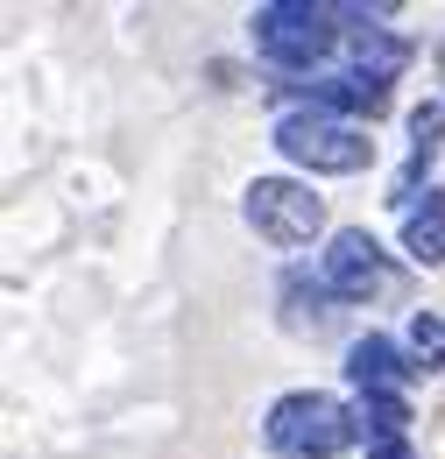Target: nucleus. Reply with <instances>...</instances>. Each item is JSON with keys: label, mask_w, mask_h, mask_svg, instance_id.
<instances>
[{"label": "nucleus", "mask_w": 445, "mask_h": 459, "mask_svg": "<svg viewBox=\"0 0 445 459\" xmlns=\"http://www.w3.org/2000/svg\"><path fill=\"white\" fill-rule=\"evenodd\" d=\"M255 50L283 71H318L346 50V22L311 0H269V7H255Z\"/></svg>", "instance_id": "f257e3e1"}, {"label": "nucleus", "mask_w": 445, "mask_h": 459, "mask_svg": "<svg viewBox=\"0 0 445 459\" xmlns=\"http://www.w3.org/2000/svg\"><path fill=\"white\" fill-rule=\"evenodd\" d=\"M276 149L297 163V170H318V177H353L375 163V134L361 120H333V114H290L276 120Z\"/></svg>", "instance_id": "f03ea898"}, {"label": "nucleus", "mask_w": 445, "mask_h": 459, "mask_svg": "<svg viewBox=\"0 0 445 459\" xmlns=\"http://www.w3.org/2000/svg\"><path fill=\"white\" fill-rule=\"evenodd\" d=\"M353 431H361V417L339 396H318V389L283 396L276 410H269V446H276L283 459H333V453L353 446Z\"/></svg>", "instance_id": "7ed1b4c3"}, {"label": "nucleus", "mask_w": 445, "mask_h": 459, "mask_svg": "<svg viewBox=\"0 0 445 459\" xmlns=\"http://www.w3.org/2000/svg\"><path fill=\"white\" fill-rule=\"evenodd\" d=\"M248 220L269 247H311L326 227V205L311 184H290V177H255L248 184Z\"/></svg>", "instance_id": "20e7f679"}, {"label": "nucleus", "mask_w": 445, "mask_h": 459, "mask_svg": "<svg viewBox=\"0 0 445 459\" xmlns=\"http://www.w3.org/2000/svg\"><path fill=\"white\" fill-rule=\"evenodd\" d=\"M297 114H333V120H375L389 107V85L382 78H361V71H318L304 85H290Z\"/></svg>", "instance_id": "39448f33"}, {"label": "nucleus", "mask_w": 445, "mask_h": 459, "mask_svg": "<svg viewBox=\"0 0 445 459\" xmlns=\"http://www.w3.org/2000/svg\"><path fill=\"white\" fill-rule=\"evenodd\" d=\"M318 283L333 290L339 304H368L375 290L389 283V262H382V247H375L368 233H339L333 247H326V269H318Z\"/></svg>", "instance_id": "423d86ee"}, {"label": "nucleus", "mask_w": 445, "mask_h": 459, "mask_svg": "<svg viewBox=\"0 0 445 459\" xmlns=\"http://www.w3.org/2000/svg\"><path fill=\"white\" fill-rule=\"evenodd\" d=\"M346 375H353L361 396H396V382H410L417 360H403V346H396V340H361L353 353H346Z\"/></svg>", "instance_id": "0eeeda50"}, {"label": "nucleus", "mask_w": 445, "mask_h": 459, "mask_svg": "<svg viewBox=\"0 0 445 459\" xmlns=\"http://www.w3.org/2000/svg\"><path fill=\"white\" fill-rule=\"evenodd\" d=\"M403 247H410V262H424V269L445 262V191H424V198L403 212Z\"/></svg>", "instance_id": "6e6552de"}, {"label": "nucleus", "mask_w": 445, "mask_h": 459, "mask_svg": "<svg viewBox=\"0 0 445 459\" xmlns=\"http://www.w3.org/2000/svg\"><path fill=\"white\" fill-rule=\"evenodd\" d=\"M445 142V107H417L410 114V163H403V184H396V198H410L417 184H424V170H432V156H439ZM432 191V184H424Z\"/></svg>", "instance_id": "1a4fd4ad"}, {"label": "nucleus", "mask_w": 445, "mask_h": 459, "mask_svg": "<svg viewBox=\"0 0 445 459\" xmlns=\"http://www.w3.org/2000/svg\"><path fill=\"white\" fill-rule=\"evenodd\" d=\"M361 431H375V438H403V424H410V403L403 396H361Z\"/></svg>", "instance_id": "9d476101"}, {"label": "nucleus", "mask_w": 445, "mask_h": 459, "mask_svg": "<svg viewBox=\"0 0 445 459\" xmlns=\"http://www.w3.org/2000/svg\"><path fill=\"white\" fill-rule=\"evenodd\" d=\"M410 346H417V368H445V325L432 318V311L410 318Z\"/></svg>", "instance_id": "9b49d317"}, {"label": "nucleus", "mask_w": 445, "mask_h": 459, "mask_svg": "<svg viewBox=\"0 0 445 459\" xmlns=\"http://www.w3.org/2000/svg\"><path fill=\"white\" fill-rule=\"evenodd\" d=\"M368 459H410V446L403 438H368Z\"/></svg>", "instance_id": "f8f14e48"}]
</instances>
